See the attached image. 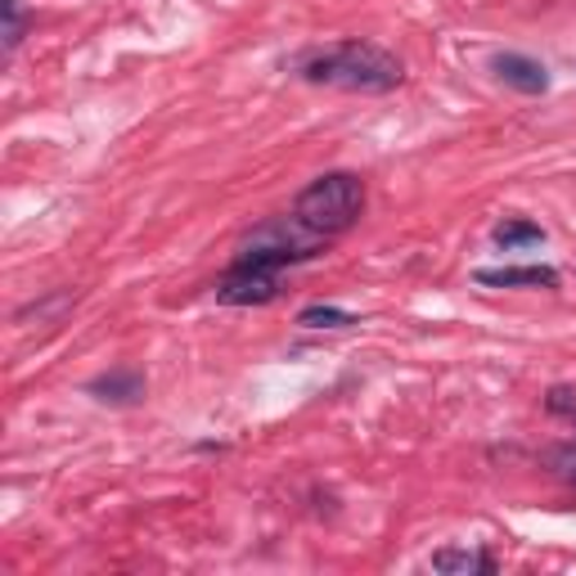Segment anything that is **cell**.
I'll return each mask as SVG.
<instances>
[{"label":"cell","mask_w":576,"mask_h":576,"mask_svg":"<svg viewBox=\"0 0 576 576\" xmlns=\"http://www.w3.org/2000/svg\"><path fill=\"white\" fill-rule=\"evenodd\" d=\"M473 279L487 288H558L554 266H500V270H477Z\"/></svg>","instance_id":"8992f818"},{"label":"cell","mask_w":576,"mask_h":576,"mask_svg":"<svg viewBox=\"0 0 576 576\" xmlns=\"http://www.w3.org/2000/svg\"><path fill=\"white\" fill-rule=\"evenodd\" d=\"M496 73H500L505 86H513V90H522V95H545V90H550L545 64L527 59V55H496Z\"/></svg>","instance_id":"5b68a950"},{"label":"cell","mask_w":576,"mask_h":576,"mask_svg":"<svg viewBox=\"0 0 576 576\" xmlns=\"http://www.w3.org/2000/svg\"><path fill=\"white\" fill-rule=\"evenodd\" d=\"M365 212V180L352 171H329L320 180H311L298 203H293V221L320 239H333L361 221Z\"/></svg>","instance_id":"7a4b0ae2"},{"label":"cell","mask_w":576,"mask_h":576,"mask_svg":"<svg viewBox=\"0 0 576 576\" xmlns=\"http://www.w3.org/2000/svg\"><path fill=\"white\" fill-rule=\"evenodd\" d=\"M432 572H442V576H491L496 558L487 550H437L432 554Z\"/></svg>","instance_id":"ba28073f"},{"label":"cell","mask_w":576,"mask_h":576,"mask_svg":"<svg viewBox=\"0 0 576 576\" xmlns=\"http://www.w3.org/2000/svg\"><path fill=\"white\" fill-rule=\"evenodd\" d=\"M320 248V234L302 230L298 221H266L248 234V244L239 248L234 266H253V270H279V266H298L311 262Z\"/></svg>","instance_id":"3957f363"},{"label":"cell","mask_w":576,"mask_h":576,"mask_svg":"<svg viewBox=\"0 0 576 576\" xmlns=\"http://www.w3.org/2000/svg\"><path fill=\"white\" fill-rule=\"evenodd\" d=\"M298 73L315 86H343V90H365V95L397 90L406 77L401 59L369 41H343V45H329V51H315L298 64Z\"/></svg>","instance_id":"6da1fadb"},{"label":"cell","mask_w":576,"mask_h":576,"mask_svg":"<svg viewBox=\"0 0 576 576\" xmlns=\"http://www.w3.org/2000/svg\"><path fill=\"white\" fill-rule=\"evenodd\" d=\"M298 324L302 329H352V324H361L352 311H343V307H324V302H315V307H307L302 315H298Z\"/></svg>","instance_id":"30bf717a"},{"label":"cell","mask_w":576,"mask_h":576,"mask_svg":"<svg viewBox=\"0 0 576 576\" xmlns=\"http://www.w3.org/2000/svg\"><path fill=\"white\" fill-rule=\"evenodd\" d=\"M90 397H100L109 406H135L144 397V378H140V369H113V374L90 383Z\"/></svg>","instance_id":"52a82bcc"},{"label":"cell","mask_w":576,"mask_h":576,"mask_svg":"<svg viewBox=\"0 0 576 576\" xmlns=\"http://www.w3.org/2000/svg\"><path fill=\"white\" fill-rule=\"evenodd\" d=\"M496 244L500 248H532V244H545V230L527 217H513V221L496 225Z\"/></svg>","instance_id":"9c48e42d"},{"label":"cell","mask_w":576,"mask_h":576,"mask_svg":"<svg viewBox=\"0 0 576 576\" xmlns=\"http://www.w3.org/2000/svg\"><path fill=\"white\" fill-rule=\"evenodd\" d=\"M572 473H576V468H572Z\"/></svg>","instance_id":"7c38bea8"},{"label":"cell","mask_w":576,"mask_h":576,"mask_svg":"<svg viewBox=\"0 0 576 576\" xmlns=\"http://www.w3.org/2000/svg\"><path fill=\"white\" fill-rule=\"evenodd\" d=\"M275 298H279V270L230 266V275L217 284V302L225 307H266Z\"/></svg>","instance_id":"277c9868"},{"label":"cell","mask_w":576,"mask_h":576,"mask_svg":"<svg viewBox=\"0 0 576 576\" xmlns=\"http://www.w3.org/2000/svg\"><path fill=\"white\" fill-rule=\"evenodd\" d=\"M23 41V0H5V51H19Z\"/></svg>","instance_id":"8fae6325"}]
</instances>
